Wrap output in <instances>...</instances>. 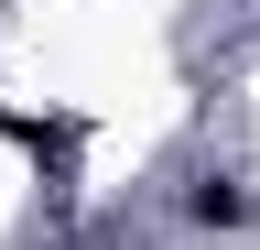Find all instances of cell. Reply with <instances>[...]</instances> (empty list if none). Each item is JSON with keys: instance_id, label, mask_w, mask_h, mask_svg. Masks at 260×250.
I'll list each match as a JSON object with an SVG mask.
<instances>
[{"instance_id": "6da1fadb", "label": "cell", "mask_w": 260, "mask_h": 250, "mask_svg": "<svg viewBox=\"0 0 260 250\" xmlns=\"http://www.w3.org/2000/svg\"><path fill=\"white\" fill-rule=\"evenodd\" d=\"M184 217H195V229H249V185L239 174H195L184 185Z\"/></svg>"}]
</instances>
